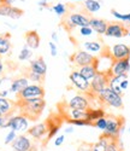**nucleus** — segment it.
Segmentation results:
<instances>
[{"mask_svg": "<svg viewBox=\"0 0 130 151\" xmlns=\"http://www.w3.org/2000/svg\"><path fill=\"white\" fill-rule=\"evenodd\" d=\"M30 127V120L24 116L23 114L19 115H11L9 117V122H7V128L15 131L17 133H23L27 132Z\"/></svg>", "mask_w": 130, "mask_h": 151, "instance_id": "obj_5", "label": "nucleus"}, {"mask_svg": "<svg viewBox=\"0 0 130 151\" xmlns=\"http://www.w3.org/2000/svg\"><path fill=\"white\" fill-rule=\"evenodd\" d=\"M75 1H83V0H75Z\"/></svg>", "mask_w": 130, "mask_h": 151, "instance_id": "obj_49", "label": "nucleus"}, {"mask_svg": "<svg viewBox=\"0 0 130 151\" xmlns=\"http://www.w3.org/2000/svg\"><path fill=\"white\" fill-rule=\"evenodd\" d=\"M69 80H70L71 85L79 92L84 93V94L90 92V81H88L86 78H83L79 70H72L69 75Z\"/></svg>", "mask_w": 130, "mask_h": 151, "instance_id": "obj_7", "label": "nucleus"}, {"mask_svg": "<svg viewBox=\"0 0 130 151\" xmlns=\"http://www.w3.org/2000/svg\"><path fill=\"white\" fill-rule=\"evenodd\" d=\"M107 26H109V22L102 18L90 17V19H89V27L93 29L94 33H96L99 35H105Z\"/></svg>", "mask_w": 130, "mask_h": 151, "instance_id": "obj_17", "label": "nucleus"}, {"mask_svg": "<svg viewBox=\"0 0 130 151\" xmlns=\"http://www.w3.org/2000/svg\"><path fill=\"white\" fill-rule=\"evenodd\" d=\"M37 5L41 10L42 9H48V1L47 0H40V1H37Z\"/></svg>", "mask_w": 130, "mask_h": 151, "instance_id": "obj_43", "label": "nucleus"}, {"mask_svg": "<svg viewBox=\"0 0 130 151\" xmlns=\"http://www.w3.org/2000/svg\"><path fill=\"white\" fill-rule=\"evenodd\" d=\"M28 134L35 140H41L44 137L47 135V124L46 122H40V123H35L34 126L29 127L27 131Z\"/></svg>", "mask_w": 130, "mask_h": 151, "instance_id": "obj_16", "label": "nucleus"}, {"mask_svg": "<svg viewBox=\"0 0 130 151\" xmlns=\"http://www.w3.org/2000/svg\"><path fill=\"white\" fill-rule=\"evenodd\" d=\"M129 71H130V58H125L119 60H113L109 70V75L110 76H117V75L128 74Z\"/></svg>", "mask_w": 130, "mask_h": 151, "instance_id": "obj_12", "label": "nucleus"}, {"mask_svg": "<svg viewBox=\"0 0 130 151\" xmlns=\"http://www.w3.org/2000/svg\"><path fill=\"white\" fill-rule=\"evenodd\" d=\"M124 132V119L121 116H107V126L104 135L112 139H118L121 133Z\"/></svg>", "mask_w": 130, "mask_h": 151, "instance_id": "obj_4", "label": "nucleus"}, {"mask_svg": "<svg viewBox=\"0 0 130 151\" xmlns=\"http://www.w3.org/2000/svg\"><path fill=\"white\" fill-rule=\"evenodd\" d=\"M128 32H129V29L124 26V23H122V22H111V23H109L105 35L109 36V37H117V39H119V37L126 36Z\"/></svg>", "mask_w": 130, "mask_h": 151, "instance_id": "obj_11", "label": "nucleus"}, {"mask_svg": "<svg viewBox=\"0 0 130 151\" xmlns=\"http://www.w3.org/2000/svg\"><path fill=\"white\" fill-rule=\"evenodd\" d=\"M4 70H5V67H4V63H3L1 57H0V76L4 74Z\"/></svg>", "mask_w": 130, "mask_h": 151, "instance_id": "obj_46", "label": "nucleus"}, {"mask_svg": "<svg viewBox=\"0 0 130 151\" xmlns=\"http://www.w3.org/2000/svg\"><path fill=\"white\" fill-rule=\"evenodd\" d=\"M94 59H95V57L92 53L87 52L86 50H79V51L72 53L70 57V62L74 65H76L77 68L83 67V65H88V64H93Z\"/></svg>", "mask_w": 130, "mask_h": 151, "instance_id": "obj_9", "label": "nucleus"}, {"mask_svg": "<svg viewBox=\"0 0 130 151\" xmlns=\"http://www.w3.org/2000/svg\"><path fill=\"white\" fill-rule=\"evenodd\" d=\"M46 124H47V139L49 140L58 134L60 129V122H56V119H48L46 121Z\"/></svg>", "mask_w": 130, "mask_h": 151, "instance_id": "obj_27", "label": "nucleus"}, {"mask_svg": "<svg viewBox=\"0 0 130 151\" xmlns=\"http://www.w3.org/2000/svg\"><path fill=\"white\" fill-rule=\"evenodd\" d=\"M48 46H49L51 56H52V57H56V56L58 55V47H57V44L53 42V41H49V42H48Z\"/></svg>", "mask_w": 130, "mask_h": 151, "instance_id": "obj_40", "label": "nucleus"}, {"mask_svg": "<svg viewBox=\"0 0 130 151\" xmlns=\"http://www.w3.org/2000/svg\"><path fill=\"white\" fill-rule=\"evenodd\" d=\"M68 122L70 124H74V126H79V127H83V126H92L86 120H69Z\"/></svg>", "mask_w": 130, "mask_h": 151, "instance_id": "obj_39", "label": "nucleus"}, {"mask_svg": "<svg viewBox=\"0 0 130 151\" xmlns=\"http://www.w3.org/2000/svg\"><path fill=\"white\" fill-rule=\"evenodd\" d=\"M29 83L30 81L27 76H19V78L14 79L12 80V85H11V94L18 96Z\"/></svg>", "mask_w": 130, "mask_h": 151, "instance_id": "obj_20", "label": "nucleus"}, {"mask_svg": "<svg viewBox=\"0 0 130 151\" xmlns=\"http://www.w3.org/2000/svg\"><path fill=\"white\" fill-rule=\"evenodd\" d=\"M128 79V74L123 75H117V76H110L109 78V87L118 94H123V91L121 88V83L123 80Z\"/></svg>", "mask_w": 130, "mask_h": 151, "instance_id": "obj_22", "label": "nucleus"}, {"mask_svg": "<svg viewBox=\"0 0 130 151\" xmlns=\"http://www.w3.org/2000/svg\"><path fill=\"white\" fill-rule=\"evenodd\" d=\"M128 36H130V30H129V32H128Z\"/></svg>", "mask_w": 130, "mask_h": 151, "instance_id": "obj_50", "label": "nucleus"}, {"mask_svg": "<svg viewBox=\"0 0 130 151\" xmlns=\"http://www.w3.org/2000/svg\"><path fill=\"white\" fill-rule=\"evenodd\" d=\"M89 106H90V99L84 93H79V94L72 96L68 102V108L69 109L87 110Z\"/></svg>", "mask_w": 130, "mask_h": 151, "instance_id": "obj_10", "label": "nucleus"}, {"mask_svg": "<svg viewBox=\"0 0 130 151\" xmlns=\"http://www.w3.org/2000/svg\"><path fill=\"white\" fill-rule=\"evenodd\" d=\"M109 73H100L98 71L95 76L90 80V92L93 94H99L104 88L109 86Z\"/></svg>", "mask_w": 130, "mask_h": 151, "instance_id": "obj_8", "label": "nucleus"}, {"mask_svg": "<svg viewBox=\"0 0 130 151\" xmlns=\"http://www.w3.org/2000/svg\"><path fill=\"white\" fill-rule=\"evenodd\" d=\"M17 106L21 110V114L27 116L29 120H37L41 116L46 108V102L44 98H33L27 100H18Z\"/></svg>", "mask_w": 130, "mask_h": 151, "instance_id": "obj_1", "label": "nucleus"}, {"mask_svg": "<svg viewBox=\"0 0 130 151\" xmlns=\"http://www.w3.org/2000/svg\"><path fill=\"white\" fill-rule=\"evenodd\" d=\"M77 70H79L80 74L82 75L83 78H86L88 81L92 80V79L95 76V75H96V73H98V70H96V68H95L94 64H88V65L80 67Z\"/></svg>", "mask_w": 130, "mask_h": 151, "instance_id": "obj_29", "label": "nucleus"}, {"mask_svg": "<svg viewBox=\"0 0 130 151\" xmlns=\"http://www.w3.org/2000/svg\"><path fill=\"white\" fill-rule=\"evenodd\" d=\"M24 40H25V45L31 50H37L40 47L41 37L36 30H28L24 35Z\"/></svg>", "mask_w": 130, "mask_h": 151, "instance_id": "obj_19", "label": "nucleus"}, {"mask_svg": "<svg viewBox=\"0 0 130 151\" xmlns=\"http://www.w3.org/2000/svg\"><path fill=\"white\" fill-rule=\"evenodd\" d=\"M114 151H123V147H122V146H119V147H117Z\"/></svg>", "mask_w": 130, "mask_h": 151, "instance_id": "obj_48", "label": "nucleus"}, {"mask_svg": "<svg viewBox=\"0 0 130 151\" xmlns=\"http://www.w3.org/2000/svg\"><path fill=\"white\" fill-rule=\"evenodd\" d=\"M128 87H129V80L125 79V80H123L122 83H121V88H122V91L124 92V91H126Z\"/></svg>", "mask_w": 130, "mask_h": 151, "instance_id": "obj_44", "label": "nucleus"}, {"mask_svg": "<svg viewBox=\"0 0 130 151\" xmlns=\"http://www.w3.org/2000/svg\"><path fill=\"white\" fill-rule=\"evenodd\" d=\"M18 100H27L33 98H44L45 97V88L40 83H29L25 88L17 96Z\"/></svg>", "mask_w": 130, "mask_h": 151, "instance_id": "obj_6", "label": "nucleus"}, {"mask_svg": "<svg viewBox=\"0 0 130 151\" xmlns=\"http://www.w3.org/2000/svg\"><path fill=\"white\" fill-rule=\"evenodd\" d=\"M79 33H80L81 36H90L94 32H93V29L90 28L89 26H86V27H81L80 30H79Z\"/></svg>", "mask_w": 130, "mask_h": 151, "instance_id": "obj_38", "label": "nucleus"}, {"mask_svg": "<svg viewBox=\"0 0 130 151\" xmlns=\"http://www.w3.org/2000/svg\"><path fill=\"white\" fill-rule=\"evenodd\" d=\"M111 15L117 21H121L122 23H128L130 21V12H128V14H121L117 10H111Z\"/></svg>", "mask_w": 130, "mask_h": 151, "instance_id": "obj_34", "label": "nucleus"}, {"mask_svg": "<svg viewBox=\"0 0 130 151\" xmlns=\"http://www.w3.org/2000/svg\"><path fill=\"white\" fill-rule=\"evenodd\" d=\"M104 116H106V112L105 110H104L102 108H88L87 109V121L93 126V122L96 121L100 117H104Z\"/></svg>", "mask_w": 130, "mask_h": 151, "instance_id": "obj_25", "label": "nucleus"}, {"mask_svg": "<svg viewBox=\"0 0 130 151\" xmlns=\"http://www.w3.org/2000/svg\"><path fill=\"white\" fill-rule=\"evenodd\" d=\"M89 19H90V16L87 12H70L64 18L63 24L68 32H71L77 27L81 28V27L89 26Z\"/></svg>", "mask_w": 130, "mask_h": 151, "instance_id": "obj_2", "label": "nucleus"}, {"mask_svg": "<svg viewBox=\"0 0 130 151\" xmlns=\"http://www.w3.org/2000/svg\"><path fill=\"white\" fill-rule=\"evenodd\" d=\"M82 47L86 50L87 52L92 53L94 57H95V55H100V53L102 52V50H104L102 44H101L100 41H96V40L84 41V42H83V45H82Z\"/></svg>", "mask_w": 130, "mask_h": 151, "instance_id": "obj_24", "label": "nucleus"}, {"mask_svg": "<svg viewBox=\"0 0 130 151\" xmlns=\"http://www.w3.org/2000/svg\"><path fill=\"white\" fill-rule=\"evenodd\" d=\"M17 106V103L12 102L9 98L0 97V115L1 116H11Z\"/></svg>", "mask_w": 130, "mask_h": 151, "instance_id": "obj_18", "label": "nucleus"}, {"mask_svg": "<svg viewBox=\"0 0 130 151\" xmlns=\"http://www.w3.org/2000/svg\"><path fill=\"white\" fill-rule=\"evenodd\" d=\"M10 116H1L0 115V128H7V122Z\"/></svg>", "mask_w": 130, "mask_h": 151, "instance_id": "obj_42", "label": "nucleus"}, {"mask_svg": "<svg viewBox=\"0 0 130 151\" xmlns=\"http://www.w3.org/2000/svg\"><path fill=\"white\" fill-rule=\"evenodd\" d=\"M16 137H17V132L10 129V132H9V133L6 134V137H5L4 143H5L6 145H11V144H12V142H14V140L16 139Z\"/></svg>", "mask_w": 130, "mask_h": 151, "instance_id": "obj_37", "label": "nucleus"}, {"mask_svg": "<svg viewBox=\"0 0 130 151\" xmlns=\"http://www.w3.org/2000/svg\"><path fill=\"white\" fill-rule=\"evenodd\" d=\"M52 11H53L57 16L63 17V16L66 15L68 9H66V5H65V4H63V3H57L56 5L52 6Z\"/></svg>", "mask_w": 130, "mask_h": 151, "instance_id": "obj_33", "label": "nucleus"}, {"mask_svg": "<svg viewBox=\"0 0 130 151\" xmlns=\"http://www.w3.org/2000/svg\"><path fill=\"white\" fill-rule=\"evenodd\" d=\"M31 146H33V143L30 140V138L24 134L17 135L16 139L11 144V147L14 151H29Z\"/></svg>", "mask_w": 130, "mask_h": 151, "instance_id": "obj_14", "label": "nucleus"}, {"mask_svg": "<svg viewBox=\"0 0 130 151\" xmlns=\"http://www.w3.org/2000/svg\"><path fill=\"white\" fill-rule=\"evenodd\" d=\"M111 139L112 138H109V137L102 134L96 143H94L93 145H90V150L89 151H107V144H109V142Z\"/></svg>", "mask_w": 130, "mask_h": 151, "instance_id": "obj_30", "label": "nucleus"}, {"mask_svg": "<svg viewBox=\"0 0 130 151\" xmlns=\"http://www.w3.org/2000/svg\"><path fill=\"white\" fill-rule=\"evenodd\" d=\"M12 44H11V35L9 33L0 35V57L7 56L11 52Z\"/></svg>", "mask_w": 130, "mask_h": 151, "instance_id": "obj_23", "label": "nucleus"}, {"mask_svg": "<svg viewBox=\"0 0 130 151\" xmlns=\"http://www.w3.org/2000/svg\"><path fill=\"white\" fill-rule=\"evenodd\" d=\"M51 37H52V41H53V42H58L59 40H58V33L57 32H53V33H52L51 34Z\"/></svg>", "mask_w": 130, "mask_h": 151, "instance_id": "obj_45", "label": "nucleus"}, {"mask_svg": "<svg viewBox=\"0 0 130 151\" xmlns=\"http://www.w3.org/2000/svg\"><path fill=\"white\" fill-rule=\"evenodd\" d=\"M12 80L10 76H1L0 78V97L7 98L11 94V85Z\"/></svg>", "mask_w": 130, "mask_h": 151, "instance_id": "obj_26", "label": "nucleus"}, {"mask_svg": "<svg viewBox=\"0 0 130 151\" xmlns=\"http://www.w3.org/2000/svg\"><path fill=\"white\" fill-rule=\"evenodd\" d=\"M64 142H65V135L64 134L58 135V137H56V139H54V145L56 146H61L64 144Z\"/></svg>", "mask_w": 130, "mask_h": 151, "instance_id": "obj_41", "label": "nucleus"}, {"mask_svg": "<svg viewBox=\"0 0 130 151\" xmlns=\"http://www.w3.org/2000/svg\"><path fill=\"white\" fill-rule=\"evenodd\" d=\"M129 131H130V127H129Z\"/></svg>", "mask_w": 130, "mask_h": 151, "instance_id": "obj_52", "label": "nucleus"}, {"mask_svg": "<svg viewBox=\"0 0 130 151\" xmlns=\"http://www.w3.org/2000/svg\"><path fill=\"white\" fill-rule=\"evenodd\" d=\"M65 133L69 134V133H74V127H68V128H65Z\"/></svg>", "mask_w": 130, "mask_h": 151, "instance_id": "obj_47", "label": "nucleus"}, {"mask_svg": "<svg viewBox=\"0 0 130 151\" xmlns=\"http://www.w3.org/2000/svg\"><path fill=\"white\" fill-rule=\"evenodd\" d=\"M66 120H86L87 121V110H80V109H69L68 112H65ZM88 122V121H87Z\"/></svg>", "mask_w": 130, "mask_h": 151, "instance_id": "obj_28", "label": "nucleus"}, {"mask_svg": "<svg viewBox=\"0 0 130 151\" xmlns=\"http://www.w3.org/2000/svg\"><path fill=\"white\" fill-rule=\"evenodd\" d=\"M128 24H129V26H130V21H129V22H128Z\"/></svg>", "mask_w": 130, "mask_h": 151, "instance_id": "obj_51", "label": "nucleus"}, {"mask_svg": "<svg viewBox=\"0 0 130 151\" xmlns=\"http://www.w3.org/2000/svg\"><path fill=\"white\" fill-rule=\"evenodd\" d=\"M109 53L113 60L130 58V46H128L126 44H114L110 48Z\"/></svg>", "mask_w": 130, "mask_h": 151, "instance_id": "obj_13", "label": "nucleus"}, {"mask_svg": "<svg viewBox=\"0 0 130 151\" xmlns=\"http://www.w3.org/2000/svg\"><path fill=\"white\" fill-rule=\"evenodd\" d=\"M83 6L87 11V14H95L100 11L101 3L99 0H83Z\"/></svg>", "mask_w": 130, "mask_h": 151, "instance_id": "obj_31", "label": "nucleus"}, {"mask_svg": "<svg viewBox=\"0 0 130 151\" xmlns=\"http://www.w3.org/2000/svg\"><path fill=\"white\" fill-rule=\"evenodd\" d=\"M23 14H24V11L19 7H16L14 5L0 4V16L10 17L12 19H18L23 16Z\"/></svg>", "mask_w": 130, "mask_h": 151, "instance_id": "obj_15", "label": "nucleus"}, {"mask_svg": "<svg viewBox=\"0 0 130 151\" xmlns=\"http://www.w3.org/2000/svg\"><path fill=\"white\" fill-rule=\"evenodd\" d=\"M31 57H33L31 48H29L27 45H24V46L22 47V50L19 51V53H18V59H19L21 62H24V60H29Z\"/></svg>", "mask_w": 130, "mask_h": 151, "instance_id": "obj_32", "label": "nucleus"}, {"mask_svg": "<svg viewBox=\"0 0 130 151\" xmlns=\"http://www.w3.org/2000/svg\"><path fill=\"white\" fill-rule=\"evenodd\" d=\"M29 70L34 71V73H37L42 75V76H45L46 73H47V64L46 62L42 57H39L36 59H33L30 60V65H29Z\"/></svg>", "mask_w": 130, "mask_h": 151, "instance_id": "obj_21", "label": "nucleus"}, {"mask_svg": "<svg viewBox=\"0 0 130 151\" xmlns=\"http://www.w3.org/2000/svg\"><path fill=\"white\" fill-rule=\"evenodd\" d=\"M25 76L29 79V81H30L31 83H40V85H41V82L44 81V78H45V76H42V75L37 74V73H34V71H31V70H29Z\"/></svg>", "mask_w": 130, "mask_h": 151, "instance_id": "obj_35", "label": "nucleus"}, {"mask_svg": "<svg viewBox=\"0 0 130 151\" xmlns=\"http://www.w3.org/2000/svg\"><path fill=\"white\" fill-rule=\"evenodd\" d=\"M106 126H107V116L100 117V119H98L96 121L93 122V127H95V128H98V129H100L102 132L105 131Z\"/></svg>", "mask_w": 130, "mask_h": 151, "instance_id": "obj_36", "label": "nucleus"}, {"mask_svg": "<svg viewBox=\"0 0 130 151\" xmlns=\"http://www.w3.org/2000/svg\"><path fill=\"white\" fill-rule=\"evenodd\" d=\"M96 99L104 105H107L114 109H123V105H124L122 94L116 93L109 86L106 88H104L99 94H96Z\"/></svg>", "mask_w": 130, "mask_h": 151, "instance_id": "obj_3", "label": "nucleus"}]
</instances>
